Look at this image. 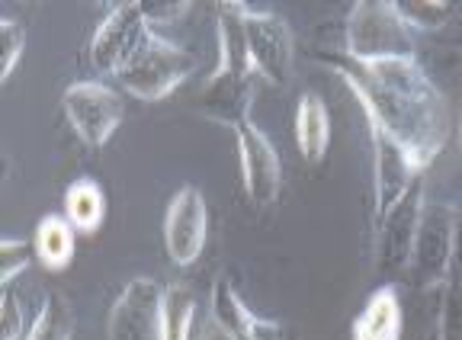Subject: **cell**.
I'll list each match as a JSON object with an SVG mask.
<instances>
[{
    "mask_svg": "<svg viewBox=\"0 0 462 340\" xmlns=\"http://www.w3.org/2000/svg\"><path fill=\"white\" fill-rule=\"evenodd\" d=\"M437 340H462V280L449 276L440 289V311H437Z\"/></svg>",
    "mask_w": 462,
    "mask_h": 340,
    "instance_id": "22",
    "label": "cell"
},
{
    "mask_svg": "<svg viewBox=\"0 0 462 340\" xmlns=\"http://www.w3.org/2000/svg\"><path fill=\"white\" fill-rule=\"evenodd\" d=\"M0 45H4V59H0V80H10L14 68L20 65V55L26 51V32L16 20H0Z\"/></svg>",
    "mask_w": 462,
    "mask_h": 340,
    "instance_id": "24",
    "label": "cell"
},
{
    "mask_svg": "<svg viewBox=\"0 0 462 340\" xmlns=\"http://www.w3.org/2000/svg\"><path fill=\"white\" fill-rule=\"evenodd\" d=\"M209 238V206L196 187H183L173 196L164 216V247L177 267H189L199 261Z\"/></svg>",
    "mask_w": 462,
    "mask_h": 340,
    "instance_id": "11",
    "label": "cell"
},
{
    "mask_svg": "<svg viewBox=\"0 0 462 340\" xmlns=\"http://www.w3.org/2000/svg\"><path fill=\"white\" fill-rule=\"evenodd\" d=\"M0 325H4L0 340H23V334H26V315H23V305L16 302V296L10 289H4V302H0Z\"/></svg>",
    "mask_w": 462,
    "mask_h": 340,
    "instance_id": "26",
    "label": "cell"
},
{
    "mask_svg": "<svg viewBox=\"0 0 462 340\" xmlns=\"http://www.w3.org/2000/svg\"><path fill=\"white\" fill-rule=\"evenodd\" d=\"M456 251V209L447 203H427L420 212L418 241L411 257V282L420 292H440L453 276Z\"/></svg>",
    "mask_w": 462,
    "mask_h": 340,
    "instance_id": "4",
    "label": "cell"
},
{
    "mask_svg": "<svg viewBox=\"0 0 462 340\" xmlns=\"http://www.w3.org/2000/svg\"><path fill=\"white\" fill-rule=\"evenodd\" d=\"M161 340H189L196 318V296L183 282L164 286V315H161Z\"/></svg>",
    "mask_w": 462,
    "mask_h": 340,
    "instance_id": "19",
    "label": "cell"
},
{
    "mask_svg": "<svg viewBox=\"0 0 462 340\" xmlns=\"http://www.w3.org/2000/svg\"><path fill=\"white\" fill-rule=\"evenodd\" d=\"M402 331V302L395 286H379L366 299L354 321V340H398Z\"/></svg>",
    "mask_w": 462,
    "mask_h": 340,
    "instance_id": "15",
    "label": "cell"
},
{
    "mask_svg": "<svg viewBox=\"0 0 462 340\" xmlns=\"http://www.w3.org/2000/svg\"><path fill=\"white\" fill-rule=\"evenodd\" d=\"M65 218L78 234H97L106 222V196L94 177H78L65 189Z\"/></svg>",
    "mask_w": 462,
    "mask_h": 340,
    "instance_id": "17",
    "label": "cell"
},
{
    "mask_svg": "<svg viewBox=\"0 0 462 340\" xmlns=\"http://www.w3.org/2000/svg\"><path fill=\"white\" fill-rule=\"evenodd\" d=\"M32 257H36V251H32L26 241H16V238L0 241V286L10 289V282L29 270Z\"/></svg>",
    "mask_w": 462,
    "mask_h": 340,
    "instance_id": "23",
    "label": "cell"
},
{
    "mask_svg": "<svg viewBox=\"0 0 462 340\" xmlns=\"http://www.w3.org/2000/svg\"><path fill=\"white\" fill-rule=\"evenodd\" d=\"M193 74L196 55H189L187 49L173 45L171 39L148 30L142 49L135 51V59L119 74V87L129 96H135V100L154 103L171 96L177 87H183Z\"/></svg>",
    "mask_w": 462,
    "mask_h": 340,
    "instance_id": "2",
    "label": "cell"
},
{
    "mask_svg": "<svg viewBox=\"0 0 462 340\" xmlns=\"http://www.w3.org/2000/svg\"><path fill=\"white\" fill-rule=\"evenodd\" d=\"M245 32L257 78L270 87L286 90L292 84V74H296V42H292L289 23L280 14L247 7Z\"/></svg>",
    "mask_w": 462,
    "mask_h": 340,
    "instance_id": "5",
    "label": "cell"
},
{
    "mask_svg": "<svg viewBox=\"0 0 462 340\" xmlns=\"http://www.w3.org/2000/svg\"><path fill=\"white\" fill-rule=\"evenodd\" d=\"M427 206L424 183H414L411 193L375 225V270L383 276H402L411 270L414 241H418L420 212Z\"/></svg>",
    "mask_w": 462,
    "mask_h": 340,
    "instance_id": "7",
    "label": "cell"
},
{
    "mask_svg": "<svg viewBox=\"0 0 462 340\" xmlns=\"http://www.w3.org/2000/svg\"><path fill=\"white\" fill-rule=\"evenodd\" d=\"M392 7L411 32H437L453 16V4L447 0H392Z\"/></svg>",
    "mask_w": 462,
    "mask_h": 340,
    "instance_id": "20",
    "label": "cell"
},
{
    "mask_svg": "<svg viewBox=\"0 0 462 340\" xmlns=\"http://www.w3.org/2000/svg\"><path fill=\"white\" fill-rule=\"evenodd\" d=\"M74 241H78V232L65 216H45L32 234V251L45 270L61 273L74 261Z\"/></svg>",
    "mask_w": 462,
    "mask_h": 340,
    "instance_id": "18",
    "label": "cell"
},
{
    "mask_svg": "<svg viewBox=\"0 0 462 340\" xmlns=\"http://www.w3.org/2000/svg\"><path fill=\"white\" fill-rule=\"evenodd\" d=\"M164 315V286L152 276H135L109 308V340H161Z\"/></svg>",
    "mask_w": 462,
    "mask_h": 340,
    "instance_id": "8",
    "label": "cell"
},
{
    "mask_svg": "<svg viewBox=\"0 0 462 340\" xmlns=\"http://www.w3.org/2000/svg\"><path fill=\"white\" fill-rule=\"evenodd\" d=\"M142 16L148 26H167V23H180L193 10L189 0H138Z\"/></svg>",
    "mask_w": 462,
    "mask_h": 340,
    "instance_id": "25",
    "label": "cell"
},
{
    "mask_svg": "<svg viewBox=\"0 0 462 340\" xmlns=\"http://www.w3.org/2000/svg\"><path fill=\"white\" fill-rule=\"evenodd\" d=\"M296 145L309 164H321L331 145V119L318 94H302L296 109Z\"/></svg>",
    "mask_w": 462,
    "mask_h": 340,
    "instance_id": "16",
    "label": "cell"
},
{
    "mask_svg": "<svg viewBox=\"0 0 462 340\" xmlns=\"http://www.w3.org/2000/svg\"><path fill=\"white\" fill-rule=\"evenodd\" d=\"M344 55L356 61L414 59V32L402 23L395 7L383 0H360L346 16Z\"/></svg>",
    "mask_w": 462,
    "mask_h": 340,
    "instance_id": "3",
    "label": "cell"
},
{
    "mask_svg": "<svg viewBox=\"0 0 462 340\" xmlns=\"http://www.w3.org/2000/svg\"><path fill=\"white\" fill-rule=\"evenodd\" d=\"M144 36H148V23H144L138 0L116 4L90 39V61L100 74L119 78L129 68V61L135 59V51L142 49Z\"/></svg>",
    "mask_w": 462,
    "mask_h": 340,
    "instance_id": "9",
    "label": "cell"
},
{
    "mask_svg": "<svg viewBox=\"0 0 462 340\" xmlns=\"http://www.w3.org/2000/svg\"><path fill=\"white\" fill-rule=\"evenodd\" d=\"M212 321L225 327L228 334H235L238 340H273L267 334H276L280 327L267 318H257L245 302H241L238 289L231 286L225 276H218L212 282Z\"/></svg>",
    "mask_w": 462,
    "mask_h": 340,
    "instance_id": "14",
    "label": "cell"
},
{
    "mask_svg": "<svg viewBox=\"0 0 462 340\" xmlns=\"http://www.w3.org/2000/svg\"><path fill=\"white\" fill-rule=\"evenodd\" d=\"M369 135H373V225H379L411 193V187L420 180V170L389 135L375 129H369Z\"/></svg>",
    "mask_w": 462,
    "mask_h": 340,
    "instance_id": "12",
    "label": "cell"
},
{
    "mask_svg": "<svg viewBox=\"0 0 462 340\" xmlns=\"http://www.w3.org/2000/svg\"><path fill=\"white\" fill-rule=\"evenodd\" d=\"M257 74L254 71H228V68H216L206 78L202 90L193 96V109L199 116L212 119L238 129L241 123H247L251 113L254 94H257Z\"/></svg>",
    "mask_w": 462,
    "mask_h": 340,
    "instance_id": "13",
    "label": "cell"
},
{
    "mask_svg": "<svg viewBox=\"0 0 462 340\" xmlns=\"http://www.w3.org/2000/svg\"><path fill=\"white\" fill-rule=\"evenodd\" d=\"M68 123L90 148H103L123 123V96L100 80H74L61 96Z\"/></svg>",
    "mask_w": 462,
    "mask_h": 340,
    "instance_id": "6",
    "label": "cell"
},
{
    "mask_svg": "<svg viewBox=\"0 0 462 340\" xmlns=\"http://www.w3.org/2000/svg\"><path fill=\"white\" fill-rule=\"evenodd\" d=\"M196 340H238V337L225 331V327L218 325V321H212V318H209V321H206V327H202V331L196 334Z\"/></svg>",
    "mask_w": 462,
    "mask_h": 340,
    "instance_id": "27",
    "label": "cell"
},
{
    "mask_svg": "<svg viewBox=\"0 0 462 340\" xmlns=\"http://www.w3.org/2000/svg\"><path fill=\"white\" fill-rule=\"evenodd\" d=\"M74 334V318H71V308L61 296H45L42 311H39V318L32 321L29 327L26 340H71Z\"/></svg>",
    "mask_w": 462,
    "mask_h": 340,
    "instance_id": "21",
    "label": "cell"
},
{
    "mask_svg": "<svg viewBox=\"0 0 462 340\" xmlns=\"http://www.w3.org/2000/svg\"><path fill=\"white\" fill-rule=\"evenodd\" d=\"M238 138V158H241V180L251 206L270 209L282 193V164L270 138L247 119L235 129Z\"/></svg>",
    "mask_w": 462,
    "mask_h": 340,
    "instance_id": "10",
    "label": "cell"
},
{
    "mask_svg": "<svg viewBox=\"0 0 462 340\" xmlns=\"http://www.w3.org/2000/svg\"><path fill=\"white\" fill-rule=\"evenodd\" d=\"M325 65L360 100L369 129L402 145L418 170L437 161L449 138V113L440 87L418 59L356 61L350 55H325Z\"/></svg>",
    "mask_w": 462,
    "mask_h": 340,
    "instance_id": "1",
    "label": "cell"
}]
</instances>
